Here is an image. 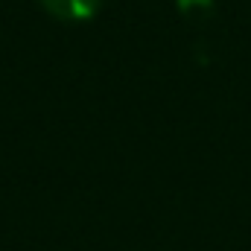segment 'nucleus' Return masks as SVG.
Here are the masks:
<instances>
[{
    "label": "nucleus",
    "mask_w": 251,
    "mask_h": 251,
    "mask_svg": "<svg viewBox=\"0 0 251 251\" xmlns=\"http://www.w3.org/2000/svg\"><path fill=\"white\" fill-rule=\"evenodd\" d=\"M38 3L59 21H88L100 9V0H38Z\"/></svg>",
    "instance_id": "f257e3e1"
}]
</instances>
